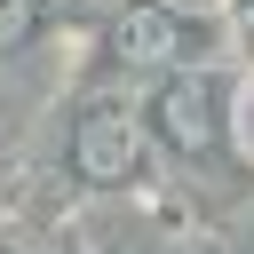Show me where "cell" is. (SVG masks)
<instances>
[{"label":"cell","mask_w":254,"mask_h":254,"mask_svg":"<svg viewBox=\"0 0 254 254\" xmlns=\"http://www.w3.org/2000/svg\"><path fill=\"white\" fill-rule=\"evenodd\" d=\"M135 159H143V127H135L119 103H95V111L79 119V135H71V167L111 190V183L135 175Z\"/></svg>","instance_id":"6da1fadb"},{"label":"cell","mask_w":254,"mask_h":254,"mask_svg":"<svg viewBox=\"0 0 254 254\" xmlns=\"http://www.w3.org/2000/svg\"><path fill=\"white\" fill-rule=\"evenodd\" d=\"M159 127L183 143V151H206L222 127H214V79H167V95H159Z\"/></svg>","instance_id":"7a4b0ae2"},{"label":"cell","mask_w":254,"mask_h":254,"mask_svg":"<svg viewBox=\"0 0 254 254\" xmlns=\"http://www.w3.org/2000/svg\"><path fill=\"white\" fill-rule=\"evenodd\" d=\"M111 40H119L127 64H167V56H175V16H167L159 0H151V8H119Z\"/></svg>","instance_id":"3957f363"},{"label":"cell","mask_w":254,"mask_h":254,"mask_svg":"<svg viewBox=\"0 0 254 254\" xmlns=\"http://www.w3.org/2000/svg\"><path fill=\"white\" fill-rule=\"evenodd\" d=\"M32 32V0H0V48H16Z\"/></svg>","instance_id":"277c9868"},{"label":"cell","mask_w":254,"mask_h":254,"mask_svg":"<svg viewBox=\"0 0 254 254\" xmlns=\"http://www.w3.org/2000/svg\"><path fill=\"white\" fill-rule=\"evenodd\" d=\"M159 8H167V16H222L230 0H159Z\"/></svg>","instance_id":"5b68a950"},{"label":"cell","mask_w":254,"mask_h":254,"mask_svg":"<svg viewBox=\"0 0 254 254\" xmlns=\"http://www.w3.org/2000/svg\"><path fill=\"white\" fill-rule=\"evenodd\" d=\"M238 127H246V143H254V87L238 95Z\"/></svg>","instance_id":"8992f818"},{"label":"cell","mask_w":254,"mask_h":254,"mask_svg":"<svg viewBox=\"0 0 254 254\" xmlns=\"http://www.w3.org/2000/svg\"><path fill=\"white\" fill-rule=\"evenodd\" d=\"M71 8H111V0H71Z\"/></svg>","instance_id":"52a82bcc"}]
</instances>
